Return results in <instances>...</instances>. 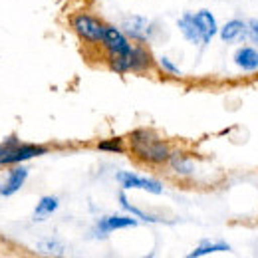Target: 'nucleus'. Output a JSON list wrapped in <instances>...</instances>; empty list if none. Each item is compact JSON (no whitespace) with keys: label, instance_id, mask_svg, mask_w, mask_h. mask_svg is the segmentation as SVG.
I'll list each match as a JSON object with an SVG mask.
<instances>
[{"label":"nucleus","instance_id":"16","mask_svg":"<svg viewBox=\"0 0 258 258\" xmlns=\"http://www.w3.org/2000/svg\"><path fill=\"white\" fill-rule=\"evenodd\" d=\"M169 165L177 175H183V177H191L195 173V163L183 153H171Z\"/></svg>","mask_w":258,"mask_h":258},{"label":"nucleus","instance_id":"8","mask_svg":"<svg viewBox=\"0 0 258 258\" xmlns=\"http://www.w3.org/2000/svg\"><path fill=\"white\" fill-rule=\"evenodd\" d=\"M232 62L244 74H256L258 72V48L252 44H242L234 50Z\"/></svg>","mask_w":258,"mask_h":258},{"label":"nucleus","instance_id":"13","mask_svg":"<svg viewBox=\"0 0 258 258\" xmlns=\"http://www.w3.org/2000/svg\"><path fill=\"white\" fill-rule=\"evenodd\" d=\"M177 28L181 30V34L185 36L187 42H191L193 46H203V38H201V32H199V28H197L193 12L181 14V18L177 20Z\"/></svg>","mask_w":258,"mask_h":258},{"label":"nucleus","instance_id":"7","mask_svg":"<svg viewBox=\"0 0 258 258\" xmlns=\"http://www.w3.org/2000/svg\"><path fill=\"white\" fill-rule=\"evenodd\" d=\"M121 30L125 32L127 38L143 44L151 38V30H153V24L145 18V16H127L123 22H121Z\"/></svg>","mask_w":258,"mask_h":258},{"label":"nucleus","instance_id":"5","mask_svg":"<svg viewBox=\"0 0 258 258\" xmlns=\"http://www.w3.org/2000/svg\"><path fill=\"white\" fill-rule=\"evenodd\" d=\"M103 48L107 50L109 58H117V56H127L131 52V44H129V38L125 36V32L117 26H105V34H103V40H101Z\"/></svg>","mask_w":258,"mask_h":258},{"label":"nucleus","instance_id":"4","mask_svg":"<svg viewBox=\"0 0 258 258\" xmlns=\"http://www.w3.org/2000/svg\"><path fill=\"white\" fill-rule=\"evenodd\" d=\"M105 26L107 24H103L99 18L92 16V14H86V12L76 14L72 18V28L88 44H101L103 34H105Z\"/></svg>","mask_w":258,"mask_h":258},{"label":"nucleus","instance_id":"15","mask_svg":"<svg viewBox=\"0 0 258 258\" xmlns=\"http://www.w3.org/2000/svg\"><path fill=\"white\" fill-rule=\"evenodd\" d=\"M58 207H60L58 197H52V195L42 197V199L38 201L36 209H34V221H44V219H48L50 215H54V213L58 211Z\"/></svg>","mask_w":258,"mask_h":258},{"label":"nucleus","instance_id":"6","mask_svg":"<svg viewBox=\"0 0 258 258\" xmlns=\"http://www.w3.org/2000/svg\"><path fill=\"white\" fill-rule=\"evenodd\" d=\"M117 181L121 183L123 189H141L147 193L161 195L163 193V183L151 177H141L137 173H129V171H119L117 173Z\"/></svg>","mask_w":258,"mask_h":258},{"label":"nucleus","instance_id":"14","mask_svg":"<svg viewBox=\"0 0 258 258\" xmlns=\"http://www.w3.org/2000/svg\"><path fill=\"white\" fill-rule=\"evenodd\" d=\"M215 252H230V244L225 242V240H203L193 252H189L187 258H203V256H209V254H215Z\"/></svg>","mask_w":258,"mask_h":258},{"label":"nucleus","instance_id":"20","mask_svg":"<svg viewBox=\"0 0 258 258\" xmlns=\"http://www.w3.org/2000/svg\"><path fill=\"white\" fill-rule=\"evenodd\" d=\"M248 40H250L252 46L258 48V20L256 18L248 20Z\"/></svg>","mask_w":258,"mask_h":258},{"label":"nucleus","instance_id":"2","mask_svg":"<svg viewBox=\"0 0 258 258\" xmlns=\"http://www.w3.org/2000/svg\"><path fill=\"white\" fill-rule=\"evenodd\" d=\"M46 153H48V149L42 145L18 143L16 139H8L0 147V165H16V163L28 161V159L46 155Z\"/></svg>","mask_w":258,"mask_h":258},{"label":"nucleus","instance_id":"18","mask_svg":"<svg viewBox=\"0 0 258 258\" xmlns=\"http://www.w3.org/2000/svg\"><path fill=\"white\" fill-rule=\"evenodd\" d=\"M97 149L99 151H111V153H121L123 151V143L121 139H105V141H99L97 143Z\"/></svg>","mask_w":258,"mask_h":258},{"label":"nucleus","instance_id":"10","mask_svg":"<svg viewBox=\"0 0 258 258\" xmlns=\"http://www.w3.org/2000/svg\"><path fill=\"white\" fill-rule=\"evenodd\" d=\"M219 36L225 44H238L248 38V22L242 18H232L225 22L219 30Z\"/></svg>","mask_w":258,"mask_h":258},{"label":"nucleus","instance_id":"17","mask_svg":"<svg viewBox=\"0 0 258 258\" xmlns=\"http://www.w3.org/2000/svg\"><path fill=\"white\" fill-rule=\"evenodd\" d=\"M119 205L127 211V213H131L135 219H139V221H145V223H159V219L157 217H151V215H147V213H143L141 209H137V207H133L131 203L127 201V197H125V193H119Z\"/></svg>","mask_w":258,"mask_h":258},{"label":"nucleus","instance_id":"9","mask_svg":"<svg viewBox=\"0 0 258 258\" xmlns=\"http://www.w3.org/2000/svg\"><path fill=\"white\" fill-rule=\"evenodd\" d=\"M193 14H195L197 28H199L201 38H203V48H205V46L211 44V40H213V38L217 36V32L221 30V28H219V22H217L215 14H213L211 10H205V8L197 10V12H193Z\"/></svg>","mask_w":258,"mask_h":258},{"label":"nucleus","instance_id":"19","mask_svg":"<svg viewBox=\"0 0 258 258\" xmlns=\"http://www.w3.org/2000/svg\"><path fill=\"white\" fill-rule=\"evenodd\" d=\"M159 66H161L167 74H171V76H181V70L173 64V62H171L167 56H161V58H159Z\"/></svg>","mask_w":258,"mask_h":258},{"label":"nucleus","instance_id":"1","mask_svg":"<svg viewBox=\"0 0 258 258\" xmlns=\"http://www.w3.org/2000/svg\"><path fill=\"white\" fill-rule=\"evenodd\" d=\"M131 151L147 163H165L171 157L169 145L147 129H137L131 133Z\"/></svg>","mask_w":258,"mask_h":258},{"label":"nucleus","instance_id":"12","mask_svg":"<svg viewBox=\"0 0 258 258\" xmlns=\"http://www.w3.org/2000/svg\"><path fill=\"white\" fill-rule=\"evenodd\" d=\"M137 219L135 217H127V215H109V217H103L97 221L96 230L99 234H109L113 230H119V228H131V226H137Z\"/></svg>","mask_w":258,"mask_h":258},{"label":"nucleus","instance_id":"3","mask_svg":"<svg viewBox=\"0 0 258 258\" xmlns=\"http://www.w3.org/2000/svg\"><path fill=\"white\" fill-rule=\"evenodd\" d=\"M151 66V56L149 52L137 44L131 48L127 56H117V58H109V68L117 74H125V72H143Z\"/></svg>","mask_w":258,"mask_h":258},{"label":"nucleus","instance_id":"11","mask_svg":"<svg viewBox=\"0 0 258 258\" xmlns=\"http://www.w3.org/2000/svg\"><path fill=\"white\" fill-rule=\"evenodd\" d=\"M26 179H28V167H14L8 175H6V179L0 183V195L2 197H10V195L18 193L20 189H22V185L26 183Z\"/></svg>","mask_w":258,"mask_h":258}]
</instances>
